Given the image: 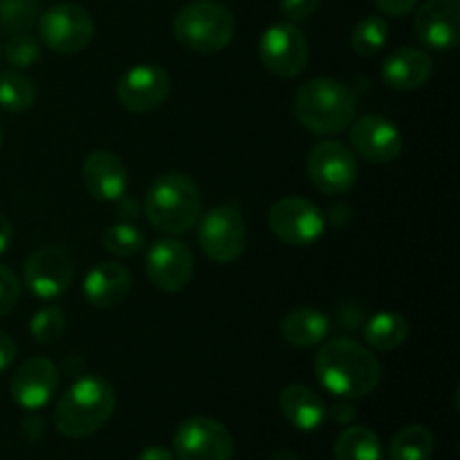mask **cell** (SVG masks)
Returning a JSON list of instances; mask_svg holds the SVG:
<instances>
[{
    "instance_id": "6da1fadb",
    "label": "cell",
    "mask_w": 460,
    "mask_h": 460,
    "mask_svg": "<svg viewBox=\"0 0 460 460\" xmlns=\"http://www.w3.org/2000/svg\"><path fill=\"white\" fill-rule=\"evenodd\" d=\"M314 376L332 395L358 400L373 394L382 380V364L376 355L350 337L326 341L314 358Z\"/></svg>"
},
{
    "instance_id": "7a4b0ae2",
    "label": "cell",
    "mask_w": 460,
    "mask_h": 460,
    "mask_svg": "<svg viewBox=\"0 0 460 460\" xmlns=\"http://www.w3.org/2000/svg\"><path fill=\"white\" fill-rule=\"evenodd\" d=\"M115 404V389L106 380L81 376L58 400L54 409V427L67 438H85L111 420Z\"/></svg>"
},
{
    "instance_id": "3957f363",
    "label": "cell",
    "mask_w": 460,
    "mask_h": 460,
    "mask_svg": "<svg viewBox=\"0 0 460 460\" xmlns=\"http://www.w3.org/2000/svg\"><path fill=\"white\" fill-rule=\"evenodd\" d=\"M144 211L157 232L171 236L187 234L202 216L200 189L189 175L164 173L148 187Z\"/></svg>"
},
{
    "instance_id": "277c9868",
    "label": "cell",
    "mask_w": 460,
    "mask_h": 460,
    "mask_svg": "<svg viewBox=\"0 0 460 460\" xmlns=\"http://www.w3.org/2000/svg\"><path fill=\"white\" fill-rule=\"evenodd\" d=\"M295 117L304 128L317 135H337L355 119V94L341 81L313 79L295 94Z\"/></svg>"
},
{
    "instance_id": "5b68a950",
    "label": "cell",
    "mask_w": 460,
    "mask_h": 460,
    "mask_svg": "<svg viewBox=\"0 0 460 460\" xmlns=\"http://www.w3.org/2000/svg\"><path fill=\"white\" fill-rule=\"evenodd\" d=\"M232 12L216 0H196L175 13L173 34L180 43L196 54H218L232 43Z\"/></svg>"
},
{
    "instance_id": "8992f818",
    "label": "cell",
    "mask_w": 460,
    "mask_h": 460,
    "mask_svg": "<svg viewBox=\"0 0 460 460\" xmlns=\"http://www.w3.org/2000/svg\"><path fill=\"white\" fill-rule=\"evenodd\" d=\"M198 243L214 263H234L247 245V225L234 205H218L198 220Z\"/></svg>"
},
{
    "instance_id": "52a82bcc",
    "label": "cell",
    "mask_w": 460,
    "mask_h": 460,
    "mask_svg": "<svg viewBox=\"0 0 460 460\" xmlns=\"http://www.w3.org/2000/svg\"><path fill=\"white\" fill-rule=\"evenodd\" d=\"M36 25L40 43L58 54L84 52L94 36L93 16L75 3L52 4L40 12Z\"/></svg>"
},
{
    "instance_id": "ba28073f",
    "label": "cell",
    "mask_w": 460,
    "mask_h": 460,
    "mask_svg": "<svg viewBox=\"0 0 460 460\" xmlns=\"http://www.w3.org/2000/svg\"><path fill=\"white\" fill-rule=\"evenodd\" d=\"M268 225L274 236L292 247H308L326 232V218L314 202L288 196L270 207Z\"/></svg>"
},
{
    "instance_id": "9c48e42d",
    "label": "cell",
    "mask_w": 460,
    "mask_h": 460,
    "mask_svg": "<svg viewBox=\"0 0 460 460\" xmlns=\"http://www.w3.org/2000/svg\"><path fill=\"white\" fill-rule=\"evenodd\" d=\"M259 58L263 67L281 79H295L305 70L310 48L295 22H274L261 34Z\"/></svg>"
},
{
    "instance_id": "30bf717a",
    "label": "cell",
    "mask_w": 460,
    "mask_h": 460,
    "mask_svg": "<svg viewBox=\"0 0 460 460\" xmlns=\"http://www.w3.org/2000/svg\"><path fill=\"white\" fill-rule=\"evenodd\" d=\"M75 279V261L61 245L39 247L22 268V281L27 290L40 301H57L70 288Z\"/></svg>"
},
{
    "instance_id": "8fae6325",
    "label": "cell",
    "mask_w": 460,
    "mask_h": 460,
    "mask_svg": "<svg viewBox=\"0 0 460 460\" xmlns=\"http://www.w3.org/2000/svg\"><path fill=\"white\" fill-rule=\"evenodd\" d=\"M308 175L310 182L326 196L349 193L358 182L355 153L337 139H323L310 151Z\"/></svg>"
},
{
    "instance_id": "7c38bea8",
    "label": "cell",
    "mask_w": 460,
    "mask_h": 460,
    "mask_svg": "<svg viewBox=\"0 0 460 460\" xmlns=\"http://www.w3.org/2000/svg\"><path fill=\"white\" fill-rule=\"evenodd\" d=\"M178 460H232L234 440L227 427L207 416H193L173 436Z\"/></svg>"
},
{
    "instance_id": "4fadbf2b",
    "label": "cell",
    "mask_w": 460,
    "mask_h": 460,
    "mask_svg": "<svg viewBox=\"0 0 460 460\" xmlns=\"http://www.w3.org/2000/svg\"><path fill=\"white\" fill-rule=\"evenodd\" d=\"M171 76L155 63H139L117 81V99L130 112H153L169 99Z\"/></svg>"
},
{
    "instance_id": "5bb4252c",
    "label": "cell",
    "mask_w": 460,
    "mask_h": 460,
    "mask_svg": "<svg viewBox=\"0 0 460 460\" xmlns=\"http://www.w3.org/2000/svg\"><path fill=\"white\" fill-rule=\"evenodd\" d=\"M146 274L162 292H180L193 279L191 250L178 238H160L148 247Z\"/></svg>"
},
{
    "instance_id": "9a60e30c",
    "label": "cell",
    "mask_w": 460,
    "mask_h": 460,
    "mask_svg": "<svg viewBox=\"0 0 460 460\" xmlns=\"http://www.w3.org/2000/svg\"><path fill=\"white\" fill-rule=\"evenodd\" d=\"M350 146L359 157L376 164L394 162L402 153L404 139L398 126L382 115H364L350 121Z\"/></svg>"
},
{
    "instance_id": "2e32d148",
    "label": "cell",
    "mask_w": 460,
    "mask_h": 460,
    "mask_svg": "<svg viewBox=\"0 0 460 460\" xmlns=\"http://www.w3.org/2000/svg\"><path fill=\"white\" fill-rule=\"evenodd\" d=\"M58 382H61V376L52 359L30 358L13 371L9 395L18 407L27 411H39L54 398Z\"/></svg>"
},
{
    "instance_id": "e0dca14e",
    "label": "cell",
    "mask_w": 460,
    "mask_h": 460,
    "mask_svg": "<svg viewBox=\"0 0 460 460\" xmlns=\"http://www.w3.org/2000/svg\"><path fill=\"white\" fill-rule=\"evenodd\" d=\"M418 40L436 52H449L460 39V0H427L413 21Z\"/></svg>"
},
{
    "instance_id": "ac0fdd59",
    "label": "cell",
    "mask_w": 460,
    "mask_h": 460,
    "mask_svg": "<svg viewBox=\"0 0 460 460\" xmlns=\"http://www.w3.org/2000/svg\"><path fill=\"white\" fill-rule=\"evenodd\" d=\"M84 187L94 200L115 202L121 200L128 187V171L119 155L111 151H93L81 169Z\"/></svg>"
},
{
    "instance_id": "d6986e66",
    "label": "cell",
    "mask_w": 460,
    "mask_h": 460,
    "mask_svg": "<svg viewBox=\"0 0 460 460\" xmlns=\"http://www.w3.org/2000/svg\"><path fill=\"white\" fill-rule=\"evenodd\" d=\"M133 288V277L128 270L119 263H97L84 279V296L90 305L102 310L117 308L124 304Z\"/></svg>"
},
{
    "instance_id": "ffe728a7",
    "label": "cell",
    "mask_w": 460,
    "mask_h": 460,
    "mask_svg": "<svg viewBox=\"0 0 460 460\" xmlns=\"http://www.w3.org/2000/svg\"><path fill=\"white\" fill-rule=\"evenodd\" d=\"M434 75V61L420 48H400L382 66V81L391 90L411 93L422 88Z\"/></svg>"
},
{
    "instance_id": "44dd1931",
    "label": "cell",
    "mask_w": 460,
    "mask_h": 460,
    "mask_svg": "<svg viewBox=\"0 0 460 460\" xmlns=\"http://www.w3.org/2000/svg\"><path fill=\"white\" fill-rule=\"evenodd\" d=\"M283 416L301 431H314L326 422L328 407L317 391L305 385H288L279 395Z\"/></svg>"
},
{
    "instance_id": "7402d4cb",
    "label": "cell",
    "mask_w": 460,
    "mask_h": 460,
    "mask_svg": "<svg viewBox=\"0 0 460 460\" xmlns=\"http://www.w3.org/2000/svg\"><path fill=\"white\" fill-rule=\"evenodd\" d=\"M281 335L296 349H313L331 335V319L314 308H296L281 322Z\"/></svg>"
},
{
    "instance_id": "603a6c76",
    "label": "cell",
    "mask_w": 460,
    "mask_h": 460,
    "mask_svg": "<svg viewBox=\"0 0 460 460\" xmlns=\"http://www.w3.org/2000/svg\"><path fill=\"white\" fill-rule=\"evenodd\" d=\"M409 322L398 313H376L364 323V340L376 350H395L407 341Z\"/></svg>"
},
{
    "instance_id": "cb8c5ba5",
    "label": "cell",
    "mask_w": 460,
    "mask_h": 460,
    "mask_svg": "<svg viewBox=\"0 0 460 460\" xmlns=\"http://www.w3.org/2000/svg\"><path fill=\"white\" fill-rule=\"evenodd\" d=\"M335 460H385L382 443L368 427H349L335 443Z\"/></svg>"
},
{
    "instance_id": "d4e9b609",
    "label": "cell",
    "mask_w": 460,
    "mask_h": 460,
    "mask_svg": "<svg viewBox=\"0 0 460 460\" xmlns=\"http://www.w3.org/2000/svg\"><path fill=\"white\" fill-rule=\"evenodd\" d=\"M431 454H434V436L422 425L404 427L389 445L391 460H429Z\"/></svg>"
},
{
    "instance_id": "484cf974",
    "label": "cell",
    "mask_w": 460,
    "mask_h": 460,
    "mask_svg": "<svg viewBox=\"0 0 460 460\" xmlns=\"http://www.w3.org/2000/svg\"><path fill=\"white\" fill-rule=\"evenodd\" d=\"M36 102V84L18 70L0 72V108L9 112H25Z\"/></svg>"
},
{
    "instance_id": "4316f807",
    "label": "cell",
    "mask_w": 460,
    "mask_h": 460,
    "mask_svg": "<svg viewBox=\"0 0 460 460\" xmlns=\"http://www.w3.org/2000/svg\"><path fill=\"white\" fill-rule=\"evenodd\" d=\"M389 40V25L382 16H367L355 25L350 34V48L359 57H376Z\"/></svg>"
},
{
    "instance_id": "83f0119b",
    "label": "cell",
    "mask_w": 460,
    "mask_h": 460,
    "mask_svg": "<svg viewBox=\"0 0 460 460\" xmlns=\"http://www.w3.org/2000/svg\"><path fill=\"white\" fill-rule=\"evenodd\" d=\"M144 243H146V238H144L142 229L135 227L133 223H115L102 234L103 250L112 256H119V259H128V256L142 252Z\"/></svg>"
},
{
    "instance_id": "f1b7e54d",
    "label": "cell",
    "mask_w": 460,
    "mask_h": 460,
    "mask_svg": "<svg viewBox=\"0 0 460 460\" xmlns=\"http://www.w3.org/2000/svg\"><path fill=\"white\" fill-rule=\"evenodd\" d=\"M39 16V0H0V30L9 31V34L30 31Z\"/></svg>"
},
{
    "instance_id": "f546056e",
    "label": "cell",
    "mask_w": 460,
    "mask_h": 460,
    "mask_svg": "<svg viewBox=\"0 0 460 460\" xmlns=\"http://www.w3.org/2000/svg\"><path fill=\"white\" fill-rule=\"evenodd\" d=\"M66 331V314L58 305H43L30 322V332L39 344H54Z\"/></svg>"
},
{
    "instance_id": "4dcf8cb0",
    "label": "cell",
    "mask_w": 460,
    "mask_h": 460,
    "mask_svg": "<svg viewBox=\"0 0 460 460\" xmlns=\"http://www.w3.org/2000/svg\"><path fill=\"white\" fill-rule=\"evenodd\" d=\"M4 61L13 67H30L40 58V43L30 31H18L9 36L4 48H0Z\"/></svg>"
},
{
    "instance_id": "1f68e13d",
    "label": "cell",
    "mask_w": 460,
    "mask_h": 460,
    "mask_svg": "<svg viewBox=\"0 0 460 460\" xmlns=\"http://www.w3.org/2000/svg\"><path fill=\"white\" fill-rule=\"evenodd\" d=\"M21 299V283L9 268L0 265V317L12 313Z\"/></svg>"
},
{
    "instance_id": "d6a6232c",
    "label": "cell",
    "mask_w": 460,
    "mask_h": 460,
    "mask_svg": "<svg viewBox=\"0 0 460 460\" xmlns=\"http://www.w3.org/2000/svg\"><path fill=\"white\" fill-rule=\"evenodd\" d=\"M319 4H322V0H279L281 13L290 22L305 21V18L317 12Z\"/></svg>"
},
{
    "instance_id": "836d02e7",
    "label": "cell",
    "mask_w": 460,
    "mask_h": 460,
    "mask_svg": "<svg viewBox=\"0 0 460 460\" xmlns=\"http://www.w3.org/2000/svg\"><path fill=\"white\" fill-rule=\"evenodd\" d=\"M418 3L420 0H376L377 9H380L382 13H389V16H407V13H411L413 9L418 7Z\"/></svg>"
},
{
    "instance_id": "e575fe53",
    "label": "cell",
    "mask_w": 460,
    "mask_h": 460,
    "mask_svg": "<svg viewBox=\"0 0 460 460\" xmlns=\"http://www.w3.org/2000/svg\"><path fill=\"white\" fill-rule=\"evenodd\" d=\"M16 355H18L16 341H13L7 332L0 331V373L7 371V368L12 367Z\"/></svg>"
},
{
    "instance_id": "d590c367",
    "label": "cell",
    "mask_w": 460,
    "mask_h": 460,
    "mask_svg": "<svg viewBox=\"0 0 460 460\" xmlns=\"http://www.w3.org/2000/svg\"><path fill=\"white\" fill-rule=\"evenodd\" d=\"M22 434H25V438L30 440H39L40 434H43V420H40L39 416H30L22 420Z\"/></svg>"
},
{
    "instance_id": "8d00e7d4",
    "label": "cell",
    "mask_w": 460,
    "mask_h": 460,
    "mask_svg": "<svg viewBox=\"0 0 460 460\" xmlns=\"http://www.w3.org/2000/svg\"><path fill=\"white\" fill-rule=\"evenodd\" d=\"M13 241V227L12 223H9L7 216L0 214V254H4V252L9 250V245H12Z\"/></svg>"
},
{
    "instance_id": "74e56055",
    "label": "cell",
    "mask_w": 460,
    "mask_h": 460,
    "mask_svg": "<svg viewBox=\"0 0 460 460\" xmlns=\"http://www.w3.org/2000/svg\"><path fill=\"white\" fill-rule=\"evenodd\" d=\"M328 416L335 422H340V425H346V422H350L355 418V409L350 404H337V407H332L328 411Z\"/></svg>"
},
{
    "instance_id": "f35d334b",
    "label": "cell",
    "mask_w": 460,
    "mask_h": 460,
    "mask_svg": "<svg viewBox=\"0 0 460 460\" xmlns=\"http://www.w3.org/2000/svg\"><path fill=\"white\" fill-rule=\"evenodd\" d=\"M135 460H175V456L166 447H146Z\"/></svg>"
},
{
    "instance_id": "ab89813d",
    "label": "cell",
    "mask_w": 460,
    "mask_h": 460,
    "mask_svg": "<svg viewBox=\"0 0 460 460\" xmlns=\"http://www.w3.org/2000/svg\"><path fill=\"white\" fill-rule=\"evenodd\" d=\"M84 368H85V362H84V359L76 358V355H72V358L66 362V371L70 373V376H76V373H84Z\"/></svg>"
},
{
    "instance_id": "60d3db41",
    "label": "cell",
    "mask_w": 460,
    "mask_h": 460,
    "mask_svg": "<svg viewBox=\"0 0 460 460\" xmlns=\"http://www.w3.org/2000/svg\"><path fill=\"white\" fill-rule=\"evenodd\" d=\"M274 460H299V458H296L292 452H288V449H283V452H277Z\"/></svg>"
},
{
    "instance_id": "b9f144b4",
    "label": "cell",
    "mask_w": 460,
    "mask_h": 460,
    "mask_svg": "<svg viewBox=\"0 0 460 460\" xmlns=\"http://www.w3.org/2000/svg\"><path fill=\"white\" fill-rule=\"evenodd\" d=\"M0 144H3V130H0Z\"/></svg>"
},
{
    "instance_id": "7bdbcfd3",
    "label": "cell",
    "mask_w": 460,
    "mask_h": 460,
    "mask_svg": "<svg viewBox=\"0 0 460 460\" xmlns=\"http://www.w3.org/2000/svg\"><path fill=\"white\" fill-rule=\"evenodd\" d=\"M0 58H3V52H0Z\"/></svg>"
}]
</instances>
